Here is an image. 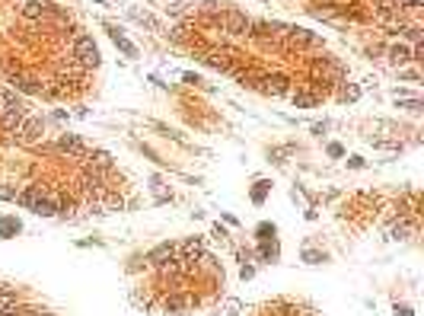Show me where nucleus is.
Segmentation results:
<instances>
[{"label": "nucleus", "instance_id": "nucleus-1", "mask_svg": "<svg viewBox=\"0 0 424 316\" xmlns=\"http://www.w3.org/2000/svg\"><path fill=\"white\" fill-rule=\"evenodd\" d=\"M73 61L80 67H96L99 64V48H96V42H93L90 35H80L77 42H73Z\"/></svg>", "mask_w": 424, "mask_h": 316}, {"label": "nucleus", "instance_id": "nucleus-2", "mask_svg": "<svg viewBox=\"0 0 424 316\" xmlns=\"http://www.w3.org/2000/svg\"><path fill=\"white\" fill-rule=\"evenodd\" d=\"M220 23H224V32H230V35H246V32L252 29V19H249L246 13H239V10L220 13Z\"/></svg>", "mask_w": 424, "mask_h": 316}, {"label": "nucleus", "instance_id": "nucleus-3", "mask_svg": "<svg viewBox=\"0 0 424 316\" xmlns=\"http://www.w3.org/2000/svg\"><path fill=\"white\" fill-rule=\"evenodd\" d=\"M239 58V51H230V48H214L204 55V61L211 67H217V70H233V61Z\"/></svg>", "mask_w": 424, "mask_h": 316}, {"label": "nucleus", "instance_id": "nucleus-4", "mask_svg": "<svg viewBox=\"0 0 424 316\" xmlns=\"http://www.w3.org/2000/svg\"><path fill=\"white\" fill-rule=\"evenodd\" d=\"M19 140L23 144H38L42 140V134H45V125H42V118H26L23 128H19Z\"/></svg>", "mask_w": 424, "mask_h": 316}, {"label": "nucleus", "instance_id": "nucleus-5", "mask_svg": "<svg viewBox=\"0 0 424 316\" xmlns=\"http://www.w3.org/2000/svg\"><path fill=\"white\" fill-rule=\"evenodd\" d=\"M261 90L268 93V96H284L287 90H291V80L284 77V73H271V77H261Z\"/></svg>", "mask_w": 424, "mask_h": 316}, {"label": "nucleus", "instance_id": "nucleus-6", "mask_svg": "<svg viewBox=\"0 0 424 316\" xmlns=\"http://www.w3.org/2000/svg\"><path fill=\"white\" fill-rule=\"evenodd\" d=\"M23 122H26V109H13V112H3V115H0V128H3L6 134L19 131Z\"/></svg>", "mask_w": 424, "mask_h": 316}, {"label": "nucleus", "instance_id": "nucleus-7", "mask_svg": "<svg viewBox=\"0 0 424 316\" xmlns=\"http://www.w3.org/2000/svg\"><path fill=\"white\" fill-rule=\"evenodd\" d=\"M172 255H176V246L172 243H160L157 249L147 252V262H150V265H163V262H169Z\"/></svg>", "mask_w": 424, "mask_h": 316}, {"label": "nucleus", "instance_id": "nucleus-8", "mask_svg": "<svg viewBox=\"0 0 424 316\" xmlns=\"http://www.w3.org/2000/svg\"><path fill=\"white\" fill-rule=\"evenodd\" d=\"M10 83H13V90L26 93V96H35V93H42V83H38L35 77H13Z\"/></svg>", "mask_w": 424, "mask_h": 316}, {"label": "nucleus", "instance_id": "nucleus-9", "mask_svg": "<svg viewBox=\"0 0 424 316\" xmlns=\"http://www.w3.org/2000/svg\"><path fill=\"white\" fill-rule=\"evenodd\" d=\"M58 150H64V153H70V157H80V153L86 150L83 147V140L77 138V134H64V138L58 140Z\"/></svg>", "mask_w": 424, "mask_h": 316}, {"label": "nucleus", "instance_id": "nucleus-10", "mask_svg": "<svg viewBox=\"0 0 424 316\" xmlns=\"http://www.w3.org/2000/svg\"><path fill=\"white\" fill-rule=\"evenodd\" d=\"M38 198H45L42 185H29V189H23V192L16 195V201H19V205H23V208H29V211H32V205H35Z\"/></svg>", "mask_w": 424, "mask_h": 316}, {"label": "nucleus", "instance_id": "nucleus-11", "mask_svg": "<svg viewBox=\"0 0 424 316\" xmlns=\"http://www.w3.org/2000/svg\"><path fill=\"white\" fill-rule=\"evenodd\" d=\"M13 109H26L23 99H19L13 90H0V115H3V112H13Z\"/></svg>", "mask_w": 424, "mask_h": 316}, {"label": "nucleus", "instance_id": "nucleus-12", "mask_svg": "<svg viewBox=\"0 0 424 316\" xmlns=\"http://www.w3.org/2000/svg\"><path fill=\"white\" fill-rule=\"evenodd\" d=\"M109 35H112V42H115V45H118L121 51H125L128 58H137V48H134V45L128 42L125 35H121V29H115V26H109Z\"/></svg>", "mask_w": 424, "mask_h": 316}, {"label": "nucleus", "instance_id": "nucleus-13", "mask_svg": "<svg viewBox=\"0 0 424 316\" xmlns=\"http://www.w3.org/2000/svg\"><path fill=\"white\" fill-rule=\"evenodd\" d=\"M32 211H35L38 217H55V214H58V205L48 198V195H45V198H38L35 205H32Z\"/></svg>", "mask_w": 424, "mask_h": 316}, {"label": "nucleus", "instance_id": "nucleus-14", "mask_svg": "<svg viewBox=\"0 0 424 316\" xmlns=\"http://www.w3.org/2000/svg\"><path fill=\"white\" fill-rule=\"evenodd\" d=\"M389 61L392 64H408L412 61V48H408V45H392V48H389Z\"/></svg>", "mask_w": 424, "mask_h": 316}, {"label": "nucleus", "instance_id": "nucleus-15", "mask_svg": "<svg viewBox=\"0 0 424 316\" xmlns=\"http://www.w3.org/2000/svg\"><path fill=\"white\" fill-rule=\"evenodd\" d=\"M316 70H319V73H328V77H335V80H338L341 73H345V67H341V64H335V61H328V58H322V61L316 64Z\"/></svg>", "mask_w": 424, "mask_h": 316}, {"label": "nucleus", "instance_id": "nucleus-16", "mask_svg": "<svg viewBox=\"0 0 424 316\" xmlns=\"http://www.w3.org/2000/svg\"><path fill=\"white\" fill-rule=\"evenodd\" d=\"M182 252H185V259H182V262H185V265H192L195 259H201V240H188V243L182 246Z\"/></svg>", "mask_w": 424, "mask_h": 316}, {"label": "nucleus", "instance_id": "nucleus-17", "mask_svg": "<svg viewBox=\"0 0 424 316\" xmlns=\"http://www.w3.org/2000/svg\"><path fill=\"white\" fill-rule=\"evenodd\" d=\"M287 35H291L294 45H313L316 42V35L309 29H287Z\"/></svg>", "mask_w": 424, "mask_h": 316}, {"label": "nucleus", "instance_id": "nucleus-18", "mask_svg": "<svg viewBox=\"0 0 424 316\" xmlns=\"http://www.w3.org/2000/svg\"><path fill=\"white\" fill-rule=\"evenodd\" d=\"M45 13V3L42 0H26V6H23V16L26 19H38Z\"/></svg>", "mask_w": 424, "mask_h": 316}, {"label": "nucleus", "instance_id": "nucleus-19", "mask_svg": "<svg viewBox=\"0 0 424 316\" xmlns=\"http://www.w3.org/2000/svg\"><path fill=\"white\" fill-rule=\"evenodd\" d=\"M90 166H96V170H109L112 166V157L105 150H93L90 153Z\"/></svg>", "mask_w": 424, "mask_h": 316}, {"label": "nucleus", "instance_id": "nucleus-20", "mask_svg": "<svg viewBox=\"0 0 424 316\" xmlns=\"http://www.w3.org/2000/svg\"><path fill=\"white\" fill-rule=\"evenodd\" d=\"M13 233H19V220L16 217H3L0 220V237H13Z\"/></svg>", "mask_w": 424, "mask_h": 316}, {"label": "nucleus", "instance_id": "nucleus-21", "mask_svg": "<svg viewBox=\"0 0 424 316\" xmlns=\"http://www.w3.org/2000/svg\"><path fill=\"white\" fill-rule=\"evenodd\" d=\"M319 103V96H313V93H297V96H294V105H297V109H309V105H316Z\"/></svg>", "mask_w": 424, "mask_h": 316}, {"label": "nucleus", "instance_id": "nucleus-22", "mask_svg": "<svg viewBox=\"0 0 424 316\" xmlns=\"http://www.w3.org/2000/svg\"><path fill=\"white\" fill-rule=\"evenodd\" d=\"M188 304H192L188 297H179V294H176V297H169V300H166V310H169V313H182Z\"/></svg>", "mask_w": 424, "mask_h": 316}, {"label": "nucleus", "instance_id": "nucleus-23", "mask_svg": "<svg viewBox=\"0 0 424 316\" xmlns=\"http://www.w3.org/2000/svg\"><path fill=\"white\" fill-rule=\"evenodd\" d=\"M16 307H19V304H16V294H13V291H10V294H0V313L16 310Z\"/></svg>", "mask_w": 424, "mask_h": 316}, {"label": "nucleus", "instance_id": "nucleus-24", "mask_svg": "<svg viewBox=\"0 0 424 316\" xmlns=\"http://www.w3.org/2000/svg\"><path fill=\"white\" fill-rule=\"evenodd\" d=\"M399 32H402V35L408 38V42H415V45L421 42V26H402Z\"/></svg>", "mask_w": 424, "mask_h": 316}, {"label": "nucleus", "instance_id": "nucleus-25", "mask_svg": "<svg viewBox=\"0 0 424 316\" xmlns=\"http://www.w3.org/2000/svg\"><path fill=\"white\" fill-rule=\"evenodd\" d=\"M408 233H412V227H408V224H395L392 230H389V237H392V240H405Z\"/></svg>", "mask_w": 424, "mask_h": 316}, {"label": "nucleus", "instance_id": "nucleus-26", "mask_svg": "<svg viewBox=\"0 0 424 316\" xmlns=\"http://www.w3.org/2000/svg\"><path fill=\"white\" fill-rule=\"evenodd\" d=\"M360 96V86H345V90H341V99H345V103H354V99H358Z\"/></svg>", "mask_w": 424, "mask_h": 316}, {"label": "nucleus", "instance_id": "nucleus-27", "mask_svg": "<svg viewBox=\"0 0 424 316\" xmlns=\"http://www.w3.org/2000/svg\"><path fill=\"white\" fill-rule=\"evenodd\" d=\"M265 192H268V182H259V185H255V192H252V201H255V205H261V201H265Z\"/></svg>", "mask_w": 424, "mask_h": 316}, {"label": "nucleus", "instance_id": "nucleus-28", "mask_svg": "<svg viewBox=\"0 0 424 316\" xmlns=\"http://www.w3.org/2000/svg\"><path fill=\"white\" fill-rule=\"evenodd\" d=\"M303 259H306L309 265H316V262H322L326 255H322V252H313V249H306V252H303Z\"/></svg>", "mask_w": 424, "mask_h": 316}, {"label": "nucleus", "instance_id": "nucleus-29", "mask_svg": "<svg viewBox=\"0 0 424 316\" xmlns=\"http://www.w3.org/2000/svg\"><path fill=\"white\" fill-rule=\"evenodd\" d=\"M402 109H408V112H418V109H421V99H402Z\"/></svg>", "mask_w": 424, "mask_h": 316}, {"label": "nucleus", "instance_id": "nucleus-30", "mask_svg": "<svg viewBox=\"0 0 424 316\" xmlns=\"http://www.w3.org/2000/svg\"><path fill=\"white\" fill-rule=\"evenodd\" d=\"M185 32H188L185 26H176V29L169 32V38H172V42H182V38H185Z\"/></svg>", "mask_w": 424, "mask_h": 316}, {"label": "nucleus", "instance_id": "nucleus-31", "mask_svg": "<svg viewBox=\"0 0 424 316\" xmlns=\"http://www.w3.org/2000/svg\"><path fill=\"white\" fill-rule=\"evenodd\" d=\"M328 157H345V147L341 144H328Z\"/></svg>", "mask_w": 424, "mask_h": 316}, {"label": "nucleus", "instance_id": "nucleus-32", "mask_svg": "<svg viewBox=\"0 0 424 316\" xmlns=\"http://www.w3.org/2000/svg\"><path fill=\"white\" fill-rule=\"evenodd\" d=\"M395 6H408V10H418L421 0H395Z\"/></svg>", "mask_w": 424, "mask_h": 316}, {"label": "nucleus", "instance_id": "nucleus-33", "mask_svg": "<svg viewBox=\"0 0 424 316\" xmlns=\"http://www.w3.org/2000/svg\"><path fill=\"white\" fill-rule=\"evenodd\" d=\"M236 310H239V300H227V304H224V313H230V316H233Z\"/></svg>", "mask_w": 424, "mask_h": 316}, {"label": "nucleus", "instance_id": "nucleus-34", "mask_svg": "<svg viewBox=\"0 0 424 316\" xmlns=\"http://www.w3.org/2000/svg\"><path fill=\"white\" fill-rule=\"evenodd\" d=\"M188 0H179V3H169V13H185Z\"/></svg>", "mask_w": 424, "mask_h": 316}, {"label": "nucleus", "instance_id": "nucleus-35", "mask_svg": "<svg viewBox=\"0 0 424 316\" xmlns=\"http://www.w3.org/2000/svg\"><path fill=\"white\" fill-rule=\"evenodd\" d=\"M0 198H3V201L6 198H16V192H13V189H0Z\"/></svg>", "mask_w": 424, "mask_h": 316}, {"label": "nucleus", "instance_id": "nucleus-36", "mask_svg": "<svg viewBox=\"0 0 424 316\" xmlns=\"http://www.w3.org/2000/svg\"><path fill=\"white\" fill-rule=\"evenodd\" d=\"M395 313H402V316H412V310H408V307H395Z\"/></svg>", "mask_w": 424, "mask_h": 316}, {"label": "nucleus", "instance_id": "nucleus-37", "mask_svg": "<svg viewBox=\"0 0 424 316\" xmlns=\"http://www.w3.org/2000/svg\"><path fill=\"white\" fill-rule=\"evenodd\" d=\"M0 316H19V307H16V310H6V313H0Z\"/></svg>", "mask_w": 424, "mask_h": 316}, {"label": "nucleus", "instance_id": "nucleus-38", "mask_svg": "<svg viewBox=\"0 0 424 316\" xmlns=\"http://www.w3.org/2000/svg\"><path fill=\"white\" fill-rule=\"evenodd\" d=\"M99 3H105V0H99Z\"/></svg>", "mask_w": 424, "mask_h": 316}]
</instances>
